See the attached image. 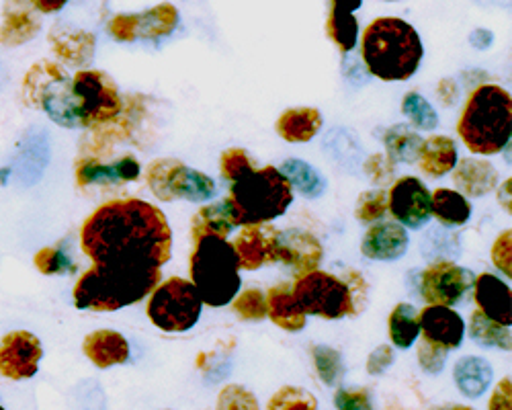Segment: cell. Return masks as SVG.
<instances>
[{"label":"cell","instance_id":"cell-1","mask_svg":"<svg viewBox=\"0 0 512 410\" xmlns=\"http://www.w3.org/2000/svg\"><path fill=\"white\" fill-rule=\"evenodd\" d=\"M80 249L93 265L162 267L173 251L166 216L144 199L107 201L82 222Z\"/></svg>","mask_w":512,"mask_h":410},{"label":"cell","instance_id":"cell-2","mask_svg":"<svg viewBox=\"0 0 512 410\" xmlns=\"http://www.w3.org/2000/svg\"><path fill=\"white\" fill-rule=\"evenodd\" d=\"M160 281V267L93 265L78 277L72 300L78 310L117 312L148 298Z\"/></svg>","mask_w":512,"mask_h":410},{"label":"cell","instance_id":"cell-3","mask_svg":"<svg viewBox=\"0 0 512 410\" xmlns=\"http://www.w3.org/2000/svg\"><path fill=\"white\" fill-rule=\"evenodd\" d=\"M361 58L369 74L386 82H402L416 74L424 46L418 31L404 19L379 17L361 37Z\"/></svg>","mask_w":512,"mask_h":410},{"label":"cell","instance_id":"cell-4","mask_svg":"<svg viewBox=\"0 0 512 410\" xmlns=\"http://www.w3.org/2000/svg\"><path fill=\"white\" fill-rule=\"evenodd\" d=\"M457 134L472 154L502 152L512 134V97L498 85H480L469 93L457 121Z\"/></svg>","mask_w":512,"mask_h":410},{"label":"cell","instance_id":"cell-5","mask_svg":"<svg viewBox=\"0 0 512 410\" xmlns=\"http://www.w3.org/2000/svg\"><path fill=\"white\" fill-rule=\"evenodd\" d=\"M291 292L306 316L324 320L359 316L369 294L365 277L353 269H347L343 277L320 269L302 273L291 285Z\"/></svg>","mask_w":512,"mask_h":410},{"label":"cell","instance_id":"cell-6","mask_svg":"<svg viewBox=\"0 0 512 410\" xmlns=\"http://www.w3.org/2000/svg\"><path fill=\"white\" fill-rule=\"evenodd\" d=\"M293 201V187L275 167L254 169L250 175L232 183L226 197L236 226L271 224L281 218Z\"/></svg>","mask_w":512,"mask_h":410},{"label":"cell","instance_id":"cell-7","mask_svg":"<svg viewBox=\"0 0 512 410\" xmlns=\"http://www.w3.org/2000/svg\"><path fill=\"white\" fill-rule=\"evenodd\" d=\"M189 273L201 302L209 308H222L240 294V261L226 238L203 236L195 240Z\"/></svg>","mask_w":512,"mask_h":410},{"label":"cell","instance_id":"cell-8","mask_svg":"<svg viewBox=\"0 0 512 410\" xmlns=\"http://www.w3.org/2000/svg\"><path fill=\"white\" fill-rule=\"evenodd\" d=\"M23 103L33 109L46 111L48 117L62 128L76 130L78 119L74 111L72 97V76L60 62L54 60H39L35 62L21 87Z\"/></svg>","mask_w":512,"mask_h":410},{"label":"cell","instance_id":"cell-9","mask_svg":"<svg viewBox=\"0 0 512 410\" xmlns=\"http://www.w3.org/2000/svg\"><path fill=\"white\" fill-rule=\"evenodd\" d=\"M201 296L197 287L183 277L160 281L148 300V318L160 331L185 333L199 322Z\"/></svg>","mask_w":512,"mask_h":410},{"label":"cell","instance_id":"cell-10","mask_svg":"<svg viewBox=\"0 0 512 410\" xmlns=\"http://www.w3.org/2000/svg\"><path fill=\"white\" fill-rule=\"evenodd\" d=\"M72 97L78 128H99L123 111L115 80L103 70H78L72 76Z\"/></svg>","mask_w":512,"mask_h":410},{"label":"cell","instance_id":"cell-11","mask_svg":"<svg viewBox=\"0 0 512 410\" xmlns=\"http://www.w3.org/2000/svg\"><path fill=\"white\" fill-rule=\"evenodd\" d=\"M146 185L160 201L185 199L191 203L209 201L218 193L216 181L195 171L177 158H156L146 167Z\"/></svg>","mask_w":512,"mask_h":410},{"label":"cell","instance_id":"cell-12","mask_svg":"<svg viewBox=\"0 0 512 410\" xmlns=\"http://www.w3.org/2000/svg\"><path fill=\"white\" fill-rule=\"evenodd\" d=\"M472 285V271H467L465 267H459L451 261H437L422 271L418 290L426 304L453 308L472 292Z\"/></svg>","mask_w":512,"mask_h":410},{"label":"cell","instance_id":"cell-13","mask_svg":"<svg viewBox=\"0 0 512 410\" xmlns=\"http://www.w3.org/2000/svg\"><path fill=\"white\" fill-rule=\"evenodd\" d=\"M388 212L410 230L422 228L431 220V191L416 177L398 179L388 191Z\"/></svg>","mask_w":512,"mask_h":410},{"label":"cell","instance_id":"cell-14","mask_svg":"<svg viewBox=\"0 0 512 410\" xmlns=\"http://www.w3.org/2000/svg\"><path fill=\"white\" fill-rule=\"evenodd\" d=\"M44 357L41 341L29 331H13L0 339V376L7 380H29L37 374Z\"/></svg>","mask_w":512,"mask_h":410},{"label":"cell","instance_id":"cell-15","mask_svg":"<svg viewBox=\"0 0 512 410\" xmlns=\"http://www.w3.org/2000/svg\"><path fill=\"white\" fill-rule=\"evenodd\" d=\"M324 257V246L320 240L306 230H277L273 244V263H283L302 275L320 267Z\"/></svg>","mask_w":512,"mask_h":410},{"label":"cell","instance_id":"cell-16","mask_svg":"<svg viewBox=\"0 0 512 410\" xmlns=\"http://www.w3.org/2000/svg\"><path fill=\"white\" fill-rule=\"evenodd\" d=\"M142 167L136 156L132 154H125L119 156L113 162H103L97 158H84L80 156L76 160V185L80 189H87V187H115L121 183H132L136 179H140Z\"/></svg>","mask_w":512,"mask_h":410},{"label":"cell","instance_id":"cell-17","mask_svg":"<svg viewBox=\"0 0 512 410\" xmlns=\"http://www.w3.org/2000/svg\"><path fill=\"white\" fill-rule=\"evenodd\" d=\"M418 324L422 331V339L431 341L447 351L461 347L465 335L463 318L449 306H433L429 304L418 312Z\"/></svg>","mask_w":512,"mask_h":410},{"label":"cell","instance_id":"cell-18","mask_svg":"<svg viewBox=\"0 0 512 410\" xmlns=\"http://www.w3.org/2000/svg\"><path fill=\"white\" fill-rule=\"evenodd\" d=\"M41 31V13L29 0H5L0 46L19 48Z\"/></svg>","mask_w":512,"mask_h":410},{"label":"cell","instance_id":"cell-19","mask_svg":"<svg viewBox=\"0 0 512 410\" xmlns=\"http://www.w3.org/2000/svg\"><path fill=\"white\" fill-rule=\"evenodd\" d=\"M410 236L398 222H375L361 240V253L371 261H398L406 255Z\"/></svg>","mask_w":512,"mask_h":410},{"label":"cell","instance_id":"cell-20","mask_svg":"<svg viewBox=\"0 0 512 410\" xmlns=\"http://www.w3.org/2000/svg\"><path fill=\"white\" fill-rule=\"evenodd\" d=\"M48 37L56 58L68 66L84 68L95 56L97 37L87 29H76L66 23H56L50 29Z\"/></svg>","mask_w":512,"mask_h":410},{"label":"cell","instance_id":"cell-21","mask_svg":"<svg viewBox=\"0 0 512 410\" xmlns=\"http://www.w3.org/2000/svg\"><path fill=\"white\" fill-rule=\"evenodd\" d=\"M277 228L271 224L242 226V232L232 242L240 261V269L256 271L267 263H273V244Z\"/></svg>","mask_w":512,"mask_h":410},{"label":"cell","instance_id":"cell-22","mask_svg":"<svg viewBox=\"0 0 512 410\" xmlns=\"http://www.w3.org/2000/svg\"><path fill=\"white\" fill-rule=\"evenodd\" d=\"M472 292L482 314L504 326L512 324V292L508 283L492 273H482L474 277Z\"/></svg>","mask_w":512,"mask_h":410},{"label":"cell","instance_id":"cell-23","mask_svg":"<svg viewBox=\"0 0 512 410\" xmlns=\"http://www.w3.org/2000/svg\"><path fill=\"white\" fill-rule=\"evenodd\" d=\"M82 353L95 367L111 369L130 359V343L121 333L111 331V328H101V331L87 335L82 343Z\"/></svg>","mask_w":512,"mask_h":410},{"label":"cell","instance_id":"cell-24","mask_svg":"<svg viewBox=\"0 0 512 410\" xmlns=\"http://www.w3.org/2000/svg\"><path fill=\"white\" fill-rule=\"evenodd\" d=\"M453 183L467 197H484L498 185V171L482 158H463L453 169Z\"/></svg>","mask_w":512,"mask_h":410},{"label":"cell","instance_id":"cell-25","mask_svg":"<svg viewBox=\"0 0 512 410\" xmlns=\"http://www.w3.org/2000/svg\"><path fill=\"white\" fill-rule=\"evenodd\" d=\"M265 302H267V316L271 318L273 324H277L287 333L304 331L308 316L304 314L300 304L295 302L289 283H279L271 287L265 296Z\"/></svg>","mask_w":512,"mask_h":410},{"label":"cell","instance_id":"cell-26","mask_svg":"<svg viewBox=\"0 0 512 410\" xmlns=\"http://www.w3.org/2000/svg\"><path fill=\"white\" fill-rule=\"evenodd\" d=\"M322 123V113L316 107H295L281 113L277 119V134L289 144H304L316 138Z\"/></svg>","mask_w":512,"mask_h":410},{"label":"cell","instance_id":"cell-27","mask_svg":"<svg viewBox=\"0 0 512 410\" xmlns=\"http://www.w3.org/2000/svg\"><path fill=\"white\" fill-rule=\"evenodd\" d=\"M457 158H459V152H457L455 140H451L449 136H431L426 138L420 146L418 164L424 175L439 179L455 169Z\"/></svg>","mask_w":512,"mask_h":410},{"label":"cell","instance_id":"cell-28","mask_svg":"<svg viewBox=\"0 0 512 410\" xmlns=\"http://www.w3.org/2000/svg\"><path fill=\"white\" fill-rule=\"evenodd\" d=\"M453 378L465 398H480L492 384L494 369L484 357L467 355L455 363Z\"/></svg>","mask_w":512,"mask_h":410},{"label":"cell","instance_id":"cell-29","mask_svg":"<svg viewBox=\"0 0 512 410\" xmlns=\"http://www.w3.org/2000/svg\"><path fill=\"white\" fill-rule=\"evenodd\" d=\"M236 228L232 214L228 210L226 199L203 205L201 210L195 212L191 220V240H199L203 236H218V238H228L232 230Z\"/></svg>","mask_w":512,"mask_h":410},{"label":"cell","instance_id":"cell-30","mask_svg":"<svg viewBox=\"0 0 512 410\" xmlns=\"http://www.w3.org/2000/svg\"><path fill=\"white\" fill-rule=\"evenodd\" d=\"M431 216H435L441 226L459 228L472 218V205L459 191L439 187L431 193Z\"/></svg>","mask_w":512,"mask_h":410},{"label":"cell","instance_id":"cell-31","mask_svg":"<svg viewBox=\"0 0 512 410\" xmlns=\"http://www.w3.org/2000/svg\"><path fill=\"white\" fill-rule=\"evenodd\" d=\"M469 337H472L480 347H496L502 351L512 349V335H510V326H504L480 310L472 312V318H469Z\"/></svg>","mask_w":512,"mask_h":410},{"label":"cell","instance_id":"cell-32","mask_svg":"<svg viewBox=\"0 0 512 410\" xmlns=\"http://www.w3.org/2000/svg\"><path fill=\"white\" fill-rule=\"evenodd\" d=\"M279 171L287 177L293 189H297L308 199H318L326 191V179L312 167V164L304 160L289 158L281 164Z\"/></svg>","mask_w":512,"mask_h":410},{"label":"cell","instance_id":"cell-33","mask_svg":"<svg viewBox=\"0 0 512 410\" xmlns=\"http://www.w3.org/2000/svg\"><path fill=\"white\" fill-rule=\"evenodd\" d=\"M140 27H138V39H160L173 33L179 25V11L175 5L160 3L144 13H138Z\"/></svg>","mask_w":512,"mask_h":410},{"label":"cell","instance_id":"cell-34","mask_svg":"<svg viewBox=\"0 0 512 410\" xmlns=\"http://www.w3.org/2000/svg\"><path fill=\"white\" fill-rule=\"evenodd\" d=\"M388 331H390L392 343L398 349L412 347L420 335L416 308L410 304H398L388 318Z\"/></svg>","mask_w":512,"mask_h":410},{"label":"cell","instance_id":"cell-35","mask_svg":"<svg viewBox=\"0 0 512 410\" xmlns=\"http://www.w3.org/2000/svg\"><path fill=\"white\" fill-rule=\"evenodd\" d=\"M326 33L340 52L349 54L357 46V37H359L357 17L349 11L332 7L326 21Z\"/></svg>","mask_w":512,"mask_h":410},{"label":"cell","instance_id":"cell-36","mask_svg":"<svg viewBox=\"0 0 512 410\" xmlns=\"http://www.w3.org/2000/svg\"><path fill=\"white\" fill-rule=\"evenodd\" d=\"M383 144H386L388 158L392 162H416L422 146V138L406 126H394L383 134Z\"/></svg>","mask_w":512,"mask_h":410},{"label":"cell","instance_id":"cell-37","mask_svg":"<svg viewBox=\"0 0 512 410\" xmlns=\"http://www.w3.org/2000/svg\"><path fill=\"white\" fill-rule=\"evenodd\" d=\"M312 359L316 365V374L326 386H338L345 376V363L340 353L328 345H314Z\"/></svg>","mask_w":512,"mask_h":410},{"label":"cell","instance_id":"cell-38","mask_svg":"<svg viewBox=\"0 0 512 410\" xmlns=\"http://www.w3.org/2000/svg\"><path fill=\"white\" fill-rule=\"evenodd\" d=\"M402 113L410 119L412 126L418 128V130L431 132L439 126V115H437L435 107L418 93H408L402 99Z\"/></svg>","mask_w":512,"mask_h":410},{"label":"cell","instance_id":"cell-39","mask_svg":"<svg viewBox=\"0 0 512 410\" xmlns=\"http://www.w3.org/2000/svg\"><path fill=\"white\" fill-rule=\"evenodd\" d=\"M326 148L332 158L343 164V167H351V164L359 162L363 154L359 138L353 136L349 130H332L326 138Z\"/></svg>","mask_w":512,"mask_h":410},{"label":"cell","instance_id":"cell-40","mask_svg":"<svg viewBox=\"0 0 512 410\" xmlns=\"http://www.w3.org/2000/svg\"><path fill=\"white\" fill-rule=\"evenodd\" d=\"M267 410H318V400L304 388L283 386L271 396Z\"/></svg>","mask_w":512,"mask_h":410},{"label":"cell","instance_id":"cell-41","mask_svg":"<svg viewBox=\"0 0 512 410\" xmlns=\"http://www.w3.org/2000/svg\"><path fill=\"white\" fill-rule=\"evenodd\" d=\"M386 214H388V191L386 189L365 191L359 195L355 218L361 224H375Z\"/></svg>","mask_w":512,"mask_h":410},{"label":"cell","instance_id":"cell-42","mask_svg":"<svg viewBox=\"0 0 512 410\" xmlns=\"http://www.w3.org/2000/svg\"><path fill=\"white\" fill-rule=\"evenodd\" d=\"M33 263L37 271L44 275H70L76 269L74 261L62 246H46V249L37 251Z\"/></svg>","mask_w":512,"mask_h":410},{"label":"cell","instance_id":"cell-43","mask_svg":"<svg viewBox=\"0 0 512 410\" xmlns=\"http://www.w3.org/2000/svg\"><path fill=\"white\" fill-rule=\"evenodd\" d=\"M256 169L252 156L244 148H228L220 158V173L226 181L236 183Z\"/></svg>","mask_w":512,"mask_h":410},{"label":"cell","instance_id":"cell-44","mask_svg":"<svg viewBox=\"0 0 512 410\" xmlns=\"http://www.w3.org/2000/svg\"><path fill=\"white\" fill-rule=\"evenodd\" d=\"M230 304L234 312L246 322H261L267 316L265 294L259 290V287H250V290L236 294V298Z\"/></svg>","mask_w":512,"mask_h":410},{"label":"cell","instance_id":"cell-45","mask_svg":"<svg viewBox=\"0 0 512 410\" xmlns=\"http://www.w3.org/2000/svg\"><path fill=\"white\" fill-rule=\"evenodd\" d=\"M216 410H261L256 396L240 384H228L218 396Z\"/></svg>","mask_w":512,"mask_h":410},{"label":"cell","instance_id":"cell-46","mask_svg":"<svg viewBox=\"0 0 512 410\" xmlns=\"http://www.w3.org/2000/svg\"><path fill=\"white\" fill-rule=\"evenodd\" d=\"M138 27H140L138 13H119L109 19L107 33L115 41H119V44H134V41H138Z\"/></svg>","mask_w":512,"mask_h":410},{"label":"cell","instance_id":"cell-47","mask_svg":"<svg viewBox=\"0 0 512 410\" xmlns=\"http://www.w3.org/2000/svg\"><path fill=\"white\" fill-rule=\"evenodd\" d=\"M447 355H449L447 349H443L431 341H426V339H420V343L416 347V359L426 374H441L445 367V361H447Z\"/></svg>","mask_w":512,"mask_h":410},{"label":"cell","instance_id":"cell-48","mask_svg":"<svg viewBox=\"0 0 512 410\" xmlns=\"http://www.w3.org/2000/svg\"><path fill=\"white\" fill-rule=\"evenodd\" d=\"M365 177L377 185V187H388L394 179V162L386 154H373L363 164Z\"/></svg>","mask_w":512,"mask_h":410},{"label":"cell","instance_id":"cell-49","mask_svg":"<svg viewBox=\"0 0 512 410\" xmlns=\"http://www.w3.org/2000/svg\"><path fill=\"white\" fill-rule=\"evenodd\" d=\"M338 410H373L369 392L365 388H340L334 394Z\"/></svg>","mask_w":512,"mask_h":410},{"label":"cell","instance_id":"cell-50","mask_svg":"<svg viewBox=\"0 0 512 410\" xmlns=\"http://www.w3.org/2000/svg\"><path fill=\"white\" fill-rule=\"evenodd\" d=\"M492 263L506 277H512V232H502L492 246Z\"/></svg>","mask_w":512,"mask_h":410},{"label":"cell","instance_id":"cell-51","mask_svg":"<svg viewBox=\"0 0 512 410\" xmlns=\"http://www.w3.org/2000/svg\"><path fill=\"white\" fill-rule=\"evenodd\" d=\"M394 359H396V353L390 345H379L367 359V374L381 376L394 363Z\"/></svg>","mask_w":512,"mask_h":410},{"label":"cell","instance_id":"cell-52","mask_svg":"<svg viewBox=\"0 0 512 410\" xmlns=\"http://www.w3.org/2000/svg\"><path fill=\"white\" fill-rule=\"evenodd\" d=\"M512 382L510 378H504L492 392V398L488 402V410H512Z\"/></svg>","mask_w":512,"mask_h":410},{"label":"cell","instance_id":"cell-53","mask_svg":"<svg viewBox=\"0 0 512 410\" xmlns=\"http://www.w3.org/2000/svg\"><path fill=\"white\" fill-rule=\"evenodd\" d=\"M437 99H439L445 107H453V105L457 103V99H459V91H457L455 80L445 78V80H441V82H439V87H437Z\"/></svg>","mask_w":512,"mask_h":410},{"label":"cell","instance_id":"cell-54","mask_svg":"<svg viewBox=\"0 0 512 410\" xmlns=\"http://www.w3.org/2000/svg\"><path fill=\"white\" fill-rule=\"evenodd\" d=\"M29 3L41 13V15H52L62 11L70 0H29Z\"/></svg>","mask_w":512,"mask_h":410},{"label":"cell","instance_id":"cell-55","mask_svg":"<svg viewBox=\"0 0 512 410\" xmlns=\"http://www.w3.org/2000/svg\"><path fill=\"white\" fill-rule=\"evenodd\" d=\"M510 187H512V181L510 179H506L502 185H500V189H498V201H500V205L502 208L510 214Z\"/></svg>","mask_w":512,"mask_h":410},{"label":"cell","instance_id":"cell-56","mask_svg":"<svg viewBox=\"0 0 512 410\" xmlns=\"http://www.w3.org/2000/svg\"><path fill=\"white\" fill-rule=\"evenodd\" d=\"M361 5H363V0H332V7H338V9L349 11V13L359 11Z\"/></svg>","mask_w":512,"mask_h":410},{"label":"cell","instance_id":"cell-57","mask_svg":"<svg viewBox=\"0 0 512 410\" xmlns=\"http://www.w3.org/2000/svg\"><path fill=\"white\" fill-rule=\"evenodd\" d=\"M441 410H474V408H469V406H447V408H441Z\"/></svg>","mask_w":512,"mask_h":410},{"label":"cell","instance_id":"cell-58","mask_svg":"<svg viewBox=\"0 0 512 410\" xmlns=\"http://www.w3.org/2000/svg\"><path fill=\"white\" fill-rule=\"evenodd\" d=\"M0 410H5V408H3V406H0Z\"/></svg>","mask_w":512,"mask_h":410},{"label":"cell","instance_id":"cell-59","mask_svg":"<svg viewBox=\"0 0 512 410\" xmlns=\"http://www.w3.org/2000/svg\"><path fill=\"white\" fill-rule=\"evenodd\" d=\"M390 3H392V0H390Z\"/></svg>","mask_w":512,"mask_h":410}]
</instances>
